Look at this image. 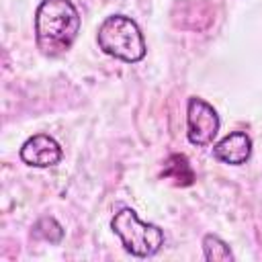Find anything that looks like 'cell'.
<instances>
[{
	"mask_svg": "<svg viewBox=\"0 0 262 262\" xmlns=\"http://www.w3.org/2000/svg\"><path fill=\"white\" fill-rule=\"evenodd\" d=\"M80 12L72 0H41L35 10V41L43 55H63L80 33Z\"/></svg>",
	"mask_w": 262,
	"mask_h": 262,
	"instance_id": "1",
	"label": "cell"
},
{
	"mask_svg": "<svg viewBox=\"0 0 262 262\" xmlns=\"http://www.w3.org/2000/svg\"><path fill=\"white\" fill-rule=\"evenodd\" d=\"M98 47L125 63H137L145 57V39L137 23L125 14H111L106 16L96 33Z\"/></svg>",
	"mask_w": 262,
	"mask_h": 262,
	"instance_id": "2",
	"label": "cell"
},
{
	"mask_svg": "<svg viewBox=\"0 0 262 262\" xmlns=\"http://www.w3.org/2000/svg\"><path fill=\"white\" fill-rule=\"evenodd\" d=\"M111 227L121 237L125 252L135 258L156 256L164 246V231L154 223H143L129 207H123L115 213Z\"/></svg>",
	"mask_w": 262,
	"mask_h": 262,
	"instance_id": "3",
	"label": "cell"
},
{
	"mask_svg": "<svg viewBox=\"0 0 262 262\" xmlns=\"http://www.w3.org/2000/svg\"><path fill=\"white\" fill-rule=\"evenodd\" d=\"M219 115L217 111L203 98L192 96L186 104V137L192 145H209L219 133Z\"/></svg>",
	"mask_w": 262,
	"mask_h": 262,
	"instance_id": "4",
	"label": "cell"
},
{
	"mask_svg": "<svg viewBox=\"0 0 262 262\" xmlns=\"http://www.w3.org/2000/svg\"><path fill=\"white\" fill-rule=\"evenodd\" d=\"M61 156H63L61 145L51 135H45V133H37L33 137H29L20 147V160L33 168L55 166V164H59Z\"/></svg>",
	"mask_w": 262,
	"mask_h": 262,
	"instance_id": "5",
	"label": "cell"
},
{
	"mask_svg": "<svg viewBox=\"0 0 262 262\" xmlns=\"http://www.w3.org/2000/svg\"><path fill=\"white\" fill-rule=\"evenodd\" d=\"M250 156H252V139L244 131H233L213 145V158L229 166H242L250 160Z\"/></svg>",
	"mask_w": 262,
	"mask_h": 262,
	"instance_id": "6",
	"label": "cell"
},
{
	"mask_svg": "<svg viewBox=\"0 0 262 262\" xmlns=\"http://www.w3.org/2000/svg\"><path fill=\"white\" fill-rule=\"evenodd\" d=\"M162 176L170 180L174 186H190L194 182V170L188 164V158L182 154H172L164 162Z\"/></svg>",
	"mask_w": 262,
	"mask_h": 262,
	"instance_id": "7",
	"label": "cell"
},
{
	"mask_svg": "<svg viewBox=\"0 0 262 262\" xmlns=\"http://www.w3.org/2000/svg\"><path fill=\"white\" fill-rule=\"evenodd\" d=\"M203 252H205V260L209 262H231L233 260L229 246L215 233H207L203 237Z\"/></svg>",
	"mask_w": 262,
	"mask_h": 262,
	"instance_id": "8",
	"label": "cell"
},
{
	"mask_svg": "<svg viewBox=\"0 0 262 262\" xmlns=\"http://www.w3.org/2000/svg\"><path fill=\"white\" fill-rule=\"evenodd\" d=\"M33 237L49 242V244H59L63 237V227L53 217H41L33 225Z\"/></svg>",
	"mask_w": 262,
	"mask_h": 262,
	"instance_id": "9",
	"label": "cell"
}]
</instances>
